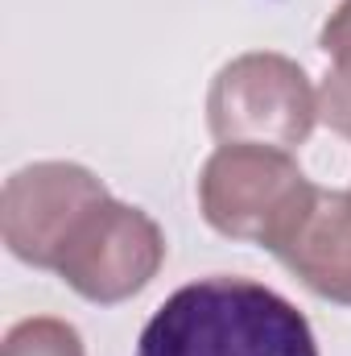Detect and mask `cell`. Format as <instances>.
Wrapping results in <instances>:
<instances>
[{"label":"cell","instance_id":"6da1fadb","mask_svg":"<svg viewBox=\"0 0 351 356\" xmlns=\"http://www.w3.org/2000/svg\"><path fill=\"white\" fill-rule=\"evenodd\" d=\"M137 356H318L306 315L252 277H198L141 332Z\"/></svg>","mask_w":351,"mask_h":356},{"label":"cell","instance_id":"7a4b0ae2","mask_svg":"<svg viewBox=\"0 0 351 356\" xmlns=\"http://www.w3.org/2000/svg\"><path fill=\"white\" fill-rule=\"evenodd\" d=\"M318 186L302 175L289 149L273 145H219L198 175V207L203 220L232 241L261 245L277 253V245L298 228Z\"/></svg>","mask_w":351,"mask_h":356},{"label":"cell","instance_id":"3957f363","mask_svg":"<svg viewBox=\"0 0 351 356\" xmlns=\"http://www.w3.org/2000/svg\"><path fill=\"white\" fill-rule=\"evenodd\" d=\"M207 124L219 145H273L298 149L318 124V91L310 75L273 50L232 58L207 91Z\"/></svg>","mask_w":351,"mask_h":356},{"label":"cell","instance_id":"277c9868","mask_svg":"<svg viewBox=\"0 0 351 356\" xmlns=\"http://www.w3.org/2000/svg\"><path fill=\"white\" fill-rule=\"evenodd\" d=\"M166 261L162 228L120 199H99L71 232L54 273L87 302L112 307L141 294Z\"/></svg>","mask_w":351,"mask_h":356},{"label":"cell","instance_id":"5b68a950","mask_svg":"<svg viewBox=\"0 0 351 356\" xmlns=\"http://www.w3.org/2000/svg\"><path fill=\"white\" fill-rule=\"evenodd\" d=\"M108 199V186L75 162H33L4 182L0 232L17 261L54 269L71 232L91 207Z\"/></svg>","mask_w":351,"mask_h":356},{"label":"cell","instance_id":"8992f818","mask_svg":"<svg viewBox=\"0 0 351 356\" xmlns=\"http://www.w3.org/2000/svg\"><path fill=\"white\" fill-rule=\"evenodd\" d=\"M306 290L351 307V191H323L273 253Z\"/></svg>","mask_w":351,"mask_h":356},{"label":"cell","instance_id":"52a82bcc","mask_svg":"<svg viewBox=\"0 0 351 356\" xmlns=\"http://www.w3.org/2000/svg\"><path fill=\"white\" fill-rule=\"evenodd\" d=\"M318 46L331 58V71L318 88V120L351 141V0L327 17Z\"/></svg>","mask_w":351,"mask_h":356},{"label":"cell","instance_id":"ba28073f","mask_svg":"<svg viewBox=\"0 0 351 356\" xmlns=\"http://www.w3.org/2000/svg\"><path fill=\"white\" fill-rule=\"evenodd\" d=\"M0 356H87L83 353V336L54 315H33L8 327Z\"/></svg>","mask_w":351,"mask_h":356}]
</instances>
